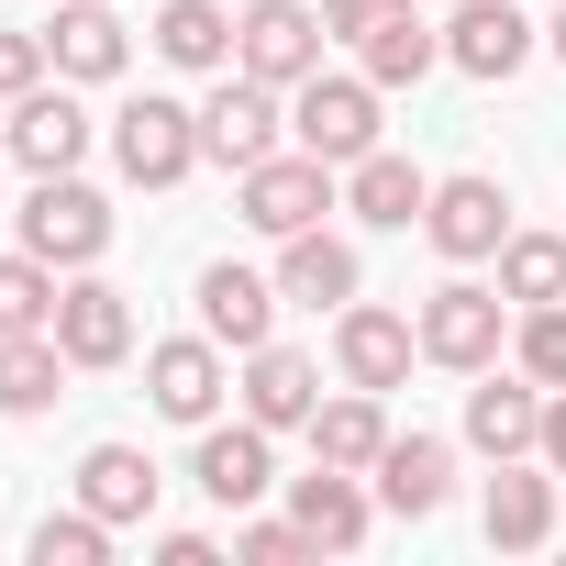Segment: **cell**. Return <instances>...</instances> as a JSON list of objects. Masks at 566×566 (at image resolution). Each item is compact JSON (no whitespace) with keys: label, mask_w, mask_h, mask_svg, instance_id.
Listing matches in <instances>:
<instances>
[{"label":"cell","mask_w":566,"mask_h":566,"mask_svg":"<svg viewBox=\"0 0 566 566\" xmlns=\"http://www.w3.org/2000/svg\"><path fill=\"white\" fill-rule=\"evenodd\" d=\"M0 156H12V123H0Z\"/></svg>","instance_id":"f35d334b"},{"label":"cell","mask_w":566,"mask_h":566,"mask_svg":"<svg viewBox=\"0 0 566 566\" xmlns=\"http://www.w3.org/2000/svg\"><path fill=\"white\" fill-rule=\"evenodd\" d=\"M101 134H112V123H90L78 78H45V90L12 101V167H23V178H67V167H90Z\"/></svg>","instance_id":"30bf717a"},{"label":"cell","mask_w":566,"mask_h":566,"mask_svg":"<svg viewBox=\"0 0 566 566\" xmlns=\"http://www.w3.org/2000/svg\"><path fill=\"white\" fill-rule=\"evenodd\" d=\"M56 56H45V23H0V112H12L23 90H45Z\"/></svg>","instance_id":"836d02e7"},{"label":"cell","mask_w":566,"mask_h":566,"mask_svg":"<svg viewBox=\"0 0 566 566\" xmlns=\"http://www.w3.org/2000/svg\"><path fill=\"white\" fill-rule=\"evenodd\" d=\"M422 244H433L444 266H489V255L511 244V189H500L489 167H455V178H433V211H422Z\"/></svg>","instance_id":"8fae6325"},{"label":"cell","mask_w":566,"mask_h":566,"mask_svg":"<svg viewBox=\"0 0 566 566\" xmlns=\"http://www.w3.org/2000/svg\"><path fill=\"white\" fill-rule=\"evenodd\" d=\"M233 566H312V533L290 511H233Z\"/></svg>","instance_id":"d6a6232c"},{"label":"cell","mask_w":566,"mask_h":566,"mask_svg":"<svg viewBox=\"0 0 566 566\" xmlns=\"http://www.w3.org/2000/svg\"><path fill=\"white\" fill-rule=\"evenodd\" d=\"M323 211H345V167H323L312 145H277L266 167H244V178H233V222H244V233H266V244L312 233Z\"/></svg>","instance_id":"3957f363"},{"label":"cell","mask_w":566,"mask_h":566,"mask_svg":"<svg viewBox=\"0 0 566 566\" xmlns=\"http://www.w3.org/2000/svg\"><path fill=\"white\" fill-rule=\"evenodd\" d=\"M145 45H156L178 78H222V67H233V12H222V0H167Z\"/></svg>","instance_id":"4316f807"},{"label":"cell","mask_w":566,"mask_h":566,"mask_svg":"<svg viewBox=\"0 0 566 566\" xmlns=\"http://www.w3.org/2000/svg\"><path fill=\"white\" fill-rule=\"evenodd\" d=\"M233 411L266 422V433H312V411H323V356H301V345H255L244 378H233Z\"/></svg>","instance_id":"d6986e66"},{"label":"cell","mask_w":566,"mask_h":566,"mask_svg":"<svg viewBox=\"0 0 566 566\" xmlns=\"http://www.w3.org/2000/svg\"><path fill=\"white\" fill-rule=\"evenodd\" d=\"M455 433H467V455L511 467V455H533V444H544V389L500 356V367H478V378H467V422H455Z\"/></svg>","instance_id":"9a60e30c"},{"label":"cell","mask_w":566,"mask_h":566,"mask_svg":"<svg viewBox=\"0 0 566 566\" xmlns=\"http://www.w3.org/2000/svg\"><path fill=\"white\" fill-rule=\"evenodd\" d=\"M189 489L211 500V511H266L277 489H290V478H277V433L266 422H200L189 433Z\"/></svg>","instance_id":"52a82bcc"},{"label":"cell","mask_w":566,"mask_h":566,"mask_svg":"<svg viewBox=\"0 0 566 566\" xmlns=\"http://www.w3.org/2000/svg\"><path fill=\"white\" fill-rule=\"evenodd\" d=\"M533 56H544V23L522 12V0H455V12H444V67H455V78L500 90V78H522Z\"/></svg>","instance_id":"9c48e42d"},{"label":"cell","mask_w":566,"mask_h":566,"mask_svg":"<svg viewBox=\"0 0 566 566\" xmlns=\"http://www.w3.org/2000/svg\"><path fill=\"white\" fill-rule=\"evenodd\" d=\"M489 266H500V301H511V312L566 301V233H522V222H511V244H500Z\"/></svg>","instance_id":"f1b7e54d"},{"label":"cell","mask_w":566,"mask_h":566,"mask_svg":"<svg viewBox=\"0 0 566 566\" xmlns=\"http://www.w3.org/2000/svg\"><path fill=\"white\" fill-rule=\"evenodd\" d=\"M511 367H522L533 389H566V301H544V312H511Z\"/></svg>","instance_id":"1f68e13d"},{"label":"cell","mask_w":566,"mask_h":566,"mask_svg":"<svg viewBox=\"0 0 566 566\" xmlns=\"http://www.w3.org/2000/svg\"><path fill=\"white\" fill-rule=\"evenodd\" d=\"M112 167L123 189H178L200 167V101H167V90H134L112 112Z\"/></svg>","instance_id":"8992f818"},{"label":"cell","mask_w":566,"mask_h":566,"mask_svg":"<svg viewBox=\"0 0 566 566\" xmlns=\"http://www.w3.org/2000/svg\"><path fill=\"white\" fill-rule=\"evenodd\" d=\"M67 345L56 334H0V422H45L67 400Z\"/></svg>","instance_id":"d4e9b609"},{"label":"cell","mask_w":566,"mask_h":566,"mask_svg":"<svg viewBox=\"0 0 566 566\" xmlns=\"http://www.w3.org/2000/svg\"><path fill=\"white\" fill-rule=\"evenodd\" d=\"M277 301H290V312H345V301H367V255L334 233V222H312V233H290V244H277Z\"/></svg>","instance_id":"ac0fdd59"},{"label":"cell","mask_w":566,"mask_h":566,"mask_svg":"<svg viewBox=\"0 0 566 566\" xmlns=\"http://www.w3.org/2000/svg\"><path fill=\"white\" fill-rule=\"evenodd\" d=\"M56 345H67L78 378H90V367H134V301L112 290L101 266H78L67 290H56Z\"/></svg>","instance_id":"e0dca14e"},{"label":"cell","mask_w":566,"mask_h":566,"mask_svg":"<svg viewBox=\"0 0 566 566\" xmlns=\"http://www.w3.org/2000/svg\"><path fill=\"white\" fill-rule=\"evenodd\" d=\"M222 389H233V367H222L211 334H167V345H145V411H156V422L200 433V422H222Z\"/></svg>","instance_id":"4fadbf2b"},{"label":"cell","mask_w":566,"mask_h":566,"mask_svg":"<svg viewBox=\"0 0 566 566\" xmlns=\"http://www.w3.org/2000/svg\"><path fill=\"white\" fill-rule=\"evenodd\" d=\"M323 0H244L233 12V67L244 78H266V90H301L312 67H323Z\"/></svg>","instance_id":"ba28073f"},{"label":"cell","mask_w":566,"mask_h":566,"mask_svg":"<svg viewBox=\"0 0 566 566\" xmlns=\"http://www.w3.org/2000/svg\"><path fill=\"white\" fill-rule=\"evenodd\" d=\"M56 290H67V266H45L34 244L0 255V334H56Z\"/></svg>","instance_id":"f546056e"},{"label":"cell","mask_w":566,"mask_h":566,"mask_svg":"<svg viewBox=\"0 0 566 566\" xmlns=\"http://www.w3.org/2000/svg\"><path fill=\"white\" fill-rule=\"evenodd\" d=\"M189 312H200V334L222 345V356H255V345H277V266H233V255H211L200 266V290H189Z\"/></svg>","instance_id":"7c38bea8"},{"label":"cell","mask_w":566,"mask_h":566,"mask_svg":"<svg viewBox=\"0 0 566 566\" xmlns=\"http://www.w3.org/2000/svg\"><path fill=\"white\" fill-rule=\"evenodd\" d=\"M555 467L544 455H511L489 489H478V533H489V555H544L555 544Z\"/></svg>","instance_id":"2e32d148"},{"label":"cell","mask_w":566,"mask_h":566,"mask_svg":"<svg viewBox=\"0 0 566 566\" xmlns=\"http://www.w3.org/2000/svg\"><path fill=\"white\" fill-rule=\"evenodd\" d=\"M367 489H378V511L433 522V511L455 500V444H444V433H389V455L367 467Z\"/></svg>","instance_id":"7402d4cb"},{"label":"cell","mask_w":566,"mask_h":566,"mask_svg":"<svg viewBox=\"0 0 566 566\" xmlns=\"http://www.w3.org/2000/svg\"><path fill=\"white\" fill-rule=\"evenodd\" d=\"M411 334H422V367H444V378H478V367H500L511 356V301H500V277H444V290H422L411 301Z\"/></svg>","instance_id":"6da1fadb"},{"label":"cell","mask_w":566,"mask_h":566,"mask_svg":"<svg viewBox=\"0 0 566 566\" xmlns=\"http://www.w3.org/2000/svg\"><path fill=\"white\" fill-rule=\"evenodd\" d=\"M555 478H566V389H544V444H533Z\"/></svg>","instance_id":"8d00e7d4"},{"label":"cell","mask_w":566,"mask_h":566,"mask_svg":"<svg viewBox=\"0 0 566 566\" xmlns=\"http://www.w3.org/2000/svg\"><path fill=\"white\" fill-rule=\"evenodd\" d=\"M356 67H367L378 90H422V78L444 67V23H422V0H411L400 23H378V34L356 45Z\"/></svg>","instance_id":"83f0119b"},{"label":"cell","mask_w":566,"mask_h":566,"mask_svg":"<svg viewBox=\"0 0 566 566\" xmlns=\"http://www.w3.org/2000/svg\"><path fill=\"white\" fill-rule=\"evenodd\" d=\"M45 56H56V78H78V90H112V78L134 67V34H123V12H112V0H56Z\"/></svg>","instance_id":"44dd1931"},{"label":"cell","mask_w":566,"mask_h":566,"mask_svg":"<svg viewBox=\"0 0 566 566\" xmlns=\"http://www.w3.org/2000/svg\"><path fill=\"white\" fill-rule=\"evenodd\" d=\"M433 12H455V0H433Z\"/></svg>","instance_id":"ab89813d"},{"label":"cell","mask_w":566,"mask_h":566,"mask_svg":"<svg viewBox=\"0 0 566 566\" xmlns=\"http://www.w3.org/2000/svg\"><path fill=\"white\" fill-rule=\"evenodd\" d=\"M411 367H422L411 312H389V301H345V312H334V378H345V389H378V400H389Z\"/></svg>","instance_id":"5bb4252c"},{"label":"cell","mask_w":566,"mask_h":566,"mask_svg":"<svg viewBox=\"0 0 566 566\" xmlns=\"http://www.w3.org/2000/svg\"><path fill=\"white\" fill-rule=\"evenodd\" d=\"M544 56L566 67V0H544Z\"/></svg>","instance_id":"74e56055"},{"label":"cell","mask_w":566,"mask_h":566,"mask_svg":"<svg viewBox=\"0 0 566 566\" xmlns=\"http://www.w3.org/2000/svg\"><path fill=\"white\" fill-rule=\"evenodd\" d=\"M277 145H290V90H266V78L222 67V78L200 90V167L244 178V167H266Z\"/></svg>","instance_id":"5b68a950"},{"label":"cell","mask_w":566,"mask_h":566,"mask_svg":"<svg viewBox=\"0 0 566 566\" xmlns=\"http://www.w3.org/2000/svg\"><path fill=\"white\" fill-rule=\"evenodd\" d=\"M290 522L312 533V555H356V544L378 533V489H367L356 467H323V455H312V478H290Z\"/></svg>","instance_id":"ffe728a7"},{"label":"cell","mask_w":566,"mask_h":566,"mask_svg":"<svg viewBox=\"0 0 566 566\" xmlns=\"http://www.w3.org/2000/svg\"><path fill=\"white\" fill-rule=\"evenodd\" d=\"M400 12H411V0H323V34H334V45H367V34L400 23Z\"/></svg>","instance_id":"e575fe53"},{"label":"cell","mask_w":566,"mask_h":566,"mask_svg":"<svg viewBox=\"0 0 566 566\" xmlns=\"http://www.w3.org/2000/svg\"><path fill=\"white\" fill-rule=\"evenodd\" d=\"M156 566H222L211 533H156Z\"/></svg>","instance_id":"d590c367"},{"label":"cell","mask_w":566,"mask_h":566,"mask_svg":"<svg viewBox=\"0 0 566 566\" xmlns=\"http://www.w3.org/2000/svg\"><path fill=\"white\" fill-rule=\"evenodd\" d=\"M389 90L367 78V67H312L301 90H290V145H312L323 167H356V156H378L389 145V112H378Z\"/></svg>","instance_id":"7a4b0ae2"},{"label":"cell","mask_w":566,"mask_h":566,"mask_svg":"<svg viewBox=\"0 0 566 566\" xmlns=\"http://www.w3.org/2000/svg\"><path fill=\"white\" fill-rule=\"evenodd\" d=\"M34 566H112V522L90 511V500H67V511H45L34 522V544H23Z\"/></svg>","instance_id":"4dcf8cb0"},{"label":"cell","mask_w":566,"mask_h":566,"mask_svg":"<svg viewBox=\"0 0 566 566\" xmlns=\"http://www.w3.org/2000/svg\"><path fill=\"white\" fill-rule=\"evenodd\" d=\"M112 233H123V211H112L78 167H67V178H34V189H23V211H12V244H34V255H45V266H67V277H78V266H101V255H112Z\"/></svg>","instance_id":"277c9868"},{"label":"cell","mask_w":566,"mask_h":566,"mask_svg":"<svg viewBox=\"0 0 566 566\" xmlns=\"http://www.w3.org/2000/svg\"><path fill=\"white\" fill-rule=\"evenodd\" d=\"M345 211H356L367 233H422L433 178H422L411 156H389V145H378V156H356V167H345Z\"/></svg>","instance_id":"cb8c5ba5"},{"label":"cell","mask_w":566,"mask_h":566,"mask_svg":"<svg viewBox=\"0 0 566 566\" xmlns=\"http://www.w3.org/2000/svg\"><path fill=\"white\" fill-rule=\"evenodd\" d=\"M389 433H400V422H389L378 389H334V400L312 411V455H323V467H356V478L389 455Z\"/></svg>","instance_id":"484cf974"},{"label":"cell","mask_w":566,"mask_h":566,"mask_svg":"<svg viewBox=\"0 0 566 566\" xmlns=\"http://www.w3.org/2000/svg\"><path fill=\"white\" fill-rule=\"evenodd\" d=\"M156 489H167V467H156L145 444H90V455H78V478H67V500H90L112 533L156 522Z\"/></svg>","instance_id":"603a6c76"}]
</instances>
